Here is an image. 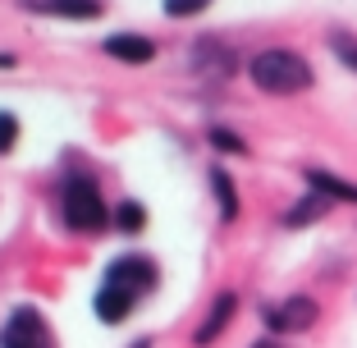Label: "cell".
<instances>
[{
	"instance_id": "obj_16",
	"label": "cell",
	"mask_w": 357,
	"mask_h": 348,
	"mask_svg": "<svg viewBox=\"0 0 357 348\" xmlns=\"http://www.w3.org/2000/svg\"><path fill=\"white\" fill-rule=\"evenodd\" d=\"M211 142H215L220 151H234V156H243V151H248V142H243V137H234L229 128H211Z\"/></svg>"
},
{
	"instance_id": "obj_10",
	"label": "cell",
	"mask_w": 357,
	"mask_h": 348,
	"mask_svg": "<svg viewBox=\"0 0 357 348\" xmlns=\"http://www.w3.org/2000/svg\"><path fill=\"white\" fill-rule=\"evenodd\" d=\"M234 307H238V298H234V294H220V298H215V307H211V317L197 326V335H192V339H197L202 348H206V344H215V339H220V330L229 326Z\"/></svg>"
},
{
	"instance_id": "obj_14",
	"label": "cell",
	"mask_w": 357,
	"mask_h": 348,
	"mask_svg": "<svg viewBox=\"0 0 357 348\" xmlns=\"http://www.w3.org/2000/svg\"><path fill=\"white\" fill-rule=\"evenodd\" d=\"M326 211V192H316V197H307L303 206H294L289 211V225H303V220H316V215Z\"/></svg>"
},
{
	"instance_id": "obj_18",
	"label": "cell",
	"mask_w": 357,
	"mask_h": 348,
	"mask_svg": "<svg viewBox=\"0 0 357 348\" xmlns=\"http://www.w3.org/2000/svg\"><path fill=\"white\" fill-rule=\"evenodd\" d=\"M206 0H165V14L169 19H183V14H197Z\"/></svg>"
},
{
	"instance_id": "obj_19",
	"label": "cell",
	"mask_w": 357,
	"mask_h": 348,
	"mask_svg": "<svg viewBox=\"0 0 357 348\" xmlns=\"http://www.w3.org/2000/svg\"><path fill=\"white\" fill-rule=\"evenodd\" d=\"M0 69H14V55H0Z\"/></svg>"
},
{
	"instance_id": "obj_11",
	"label": "cell",
	"mask_w": 357,
	"mask_h": 348,
	"mask_svg": "<svg viewBox=\"0 0 357 348\" xmlns=\"http://www.w3.org/2000/svg\"><path fill=\"white\" fill-rule=\"evenodd\" d=\"M307 183H312L316 192H326V197H344V202H357V188L344 179H335V174H326V169H307Z\"/></svg>"
},
{
	"instance_id": "obj_12",
	"label": "cell",
	"mask_w": 357,
	"mask_h": 348,
	"mask_svg": "<svg viewBox=\"0 0 357 348\" xmlns=\"http://www.w3.org/2000/svg\"><path fill=\"white\" fill-rule=\"evenodd\" d=\"M211 183H215V197H220V215H225V220H234V215H238V192H234V179L225 174V169H211Z\"/></svg>"
},
{
	"instance_id": "obj_7",
	"label": "cell",
	"mask_w": 357,
	"mask_h": 348,
	"mask_svg": "<svg viewBox=\"0 0 357 348\" xmlns=\"http://www.w3.org/2000/svg\"><path fill=\"white\" fill-rule=\"evenodd\" d=\"M37 14H60V19H101L105 0H23Z\"/></svg>"
},
{
	"instance_id": "obj_5",
	"label": "cell",
	"mask_w": 357,
	"mask_h": 348,
	"mask_svg": "<svg viewBox=\"0 0 357 348\" xmlns=\"http://www.w3.org/2000/svg\"><path fill=\"white\" fill-rule=\"evenodd\" d=\"M266 321H271V330H280V335H289V330H307L316 321V303L312 298H284V307H271L266 312Z\"/></svg>"
},
{
	"instance_id": "obj_13",
	"label": "cell",
	"mask_w": 357,
	"mask_h": 348,
	"mask_svg": "<svg viewBox=\"0 0 357 348\" xmlns=\"http://www.w3.org/2000/svg\"><path fill=\"white\" fill-rule=\"evenodd\" d=\"M115 225H119L124 234H137L142 225H147V211H142L137 202H119V211H115Z\"/></svg>"
},
{
	"instance_id": "obj_3",
	"label": "cell",
	"mask_w": 357,
	"mask_h": 348,
	"mask_svg": "<svg viewBox=\"0 0 357 348\" xmlns=\"http://www.w3.org/2000/svg\"><path fill=\"white\" fill-rule=\"evenodd\" d=\"M0 348H51L37 307H14L10 321H5V330H0Z\"/></svg>"
},
{
	"instance_id": "obj_1",
	"label": "cell",
	"mask_w": 357,
	"mask_h": 348,
	"mask_svg": "<svg viewBox=\"0 0 357 348\" xmlns=\"http://www.w3.org/2000/svg\"><path fill=\"white\" fill-rule=\"evenodd\" d=\"M252 83L271 96H294L312 83V64L294 51H261L252 60Z\"/></svg>"
},
{
	"instance_id": "obj_9",
	"label": "cell",
	"mask_w": 357,
	"mask_h": 348,
	"mask_svg": "<svg viewBox=\"0 0 357 348\" xmlns=\"http://www.w3.org/2000/svg\"><path fill=\"white\" fill-rule=\"evenodd\" d=\"M192 69H202V74H211V78H229L234 74V51H225L220 42H202L197 51H192Z\"/></svg>"
},
{
	"instance_id": "obj_15",
	"label": "cell",
	"mask_w": 357,
	"mask_h": 348,
	"mask_svg": "<svg viewBox=\"0 0 357 348\" xmlns=\"http://www.w3.org/2000/svg\"><path fill=\"white\" fill-rule=\"evenodd\" d=\"M14 142H19V119H14L10 110H0V156H5Z\"/></svg>"
},
{
	"instance_id": "obj_17",
	"label": "cell",
	"mask_w": 357,
	"mask_h": 348,
	"mask_svg": "<svg viewBox=\"0 0 357 348\" xmlns=\"http://www.w3.org/2000/svg\"><path fill=\"white\" fill-rule=\"evenodd\" d=\"M330 46H335V55L348 64V69H357V42H353V37H335Z\"/></svg>"
},
{
	"instance_id": "obj_4",
	"label": "cell",
	"mask_w": 357,
	"mask_h": 348,
	"mask_svg": "<svg viewBox=\"0 0 357 348\" xmlns=\"http://www.w3.org/2000/svg\"><path fill=\"white\" fill-rule=\"evenodd\" d=\"M105 285H119L128 289V294H147L151 285H156V262H147V257H115V262L105 266Z\"/></svg>"
},
{
	"instance_id": "obj_6",
	"label": "cell",
	"mask_w": 357,
	"mask_h": 348,
	"mask_svg": "<svg viewBox=\"0 0 357 348\" xmlns=\"http://www.w3.org/2000/svg\"><path fill=\"white\" fill-rule=\"evenodd\" d=\"M105 55H115L124 64H147L156 55V42L137 37V32H115V37H105Z\"/></svg>"
},
{
	"instance_id": "obj_8",
	"label": "cell",
	"mask_w": 357,
	"mask_h": 348,
	"mask_svg": "<svg viewBox=\"0 0 357 348\" xmlns=\"http://www.w3.org/2000/svg\"><path fill=\"white\" fill-rule=\"evenodd\" d=\"M133 303H137V294H128V289H119V285H105L101 294H96V317H101L105 326H119V321L133 312Z\"/></svg>"
},
{
	"instance_id": "obj_2",
	"label": "cell",
	"mask_w": 357,
	"mask_h": 348,
	"mask_svg": "<svg viewBox=\"0 0 357 348\" xmlns=\"http://www.w3.org/2000/svg\"><path fill=\"white\" fill-rule=\"evenodd\" d=\"M64 225L69 229H101L105 225V202L92 179H69L64 183Z\"/></svg>"
}]
</instances>
